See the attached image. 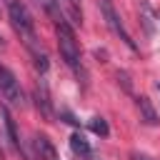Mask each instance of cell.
I'll return each instance as SVG.
<instances>
[{
  "mask_svg": "<svg viewBox=\"0 0 160 160\" xmlns=\"http://www.w3.org/2000/svg\"><path fill=\"white\" fill-rule=\"evenodd\" d=\"M5 8H8V15H10V22H12L15 32H18L20 40L35 52V50H38V45H35L38 38H35V22H32L28 8H25L20 0H5Z\"/></svg>",
  "mask_w": 160,
  "mask_h": 160,
  "instance_id": "obj_1",
  "label": "cell"
},
{
  "mask_svg": "<svg viewBox=\"0 0 160 160\" xmlns=\"http://www.w3.org/2000/svg\"><path fill=\"white\" fill-rule=\"evenodd\" d=\"M55 35H58V48H60L62 60H65V62H68V65L80 75V70H82V65H80V48H78V40H75L72 28L62 20V22H58Z\"/></svg>",
  "mask_w": 160,
  "mask_h": 160,
  "instance_id": "obj_2",
  "label": "cell"
},
{
  "mask_svg": "<svg viewBox=\"0 0 160 160\" xmlns=\"http://www.w3.org/2000/svg\"><path fill=\"white\" fill-rule=\"evenodd\" d=\"M100 10H102V15H105V22H108V28L128 45V48H132L135 50V40L130 38V32L125 30V25L120 22V18H118V12H115V8L110 5V0H100Z\"/></svg>",
  "mask_w": 160,
  "mask_h": 160,
  "instance_id": "obj_3",
  "label": "cell"
},
{
  "mask_svg": "<svg viewBox=\"0 0 160 160\" xmlns=\"http://www.w3.org/2000/svg\"><path fill=\"white\" fill-rule=\"evenodd\" d=\"M0 92H2V95L12 102V105H22V102H25L18 78H15V75H12L5 65H0Z\"/></svg>",
  "mask_w": 160,
  "mask_h": 160,
  "instance_id": "obj_4",
  "label": "cell"
},
{
  "mask_svg": "<svg viewBox=\"0 0 160 160\" xmlns=\"http://www.w3.org/2000/svg\"><path fill=\"white\" fill-rule=\"evenodd\" d=\"M32 145H35L38 160H60V158H58V150L52 148V142H50L45 135H38V138L32 140Z\"/></svg>",
  "mask_w": 160,
  "mask_h": 160,
  "instance_id": "obj_5",
  "label": "cell"
},
{
  "mask_svg": "<svg viewBox=\"0 0 160 160\" xmlns=\"http://www.w3.org/2000/svg\"><path fill=\"white\" fill-rule=\"evenodd\" d=\"M0 115H2V122H5V130H8V138H10L12 148H18V150H20V138H18V128H15L12 115L8 112V108H0Z\"/></svg>",
  "mask_w": 160,
  "mask_h": 160,
  "instance_id": "obj_6",
  "label": "cell"
},
{
  "mask_svg": "<svg viewBox=\"0 0 160 160\" xmlns=\"http://www.w3.org/2000/svg\"><path fill=\"white\" fill-rule=\"evenodd\" d=\"M70 148H72V152H75V155H82V158H90V155H92V150H90L88 140H85L80 132H75V135L70 138Z\"/></svg>",
  "mask_w": 160,
  "mask_h": 160,
  "instance_id": "obj_7",
  "label": "cell"
},
{
  "mask_svg": "<svg viewBox=\"0 0 160 160\" xmlns=\"http://www.w3.org/2000/svg\"><path fill=\"white\" fill-rule=\"evenodd\" d=\"M138 110L142 112V118H145V122H158V115H155V110H152V105H150V100L145 98V95H140L138 98Z\"/></svg>",
  "mask_w": 160,
  "mask_h": 160,
  "instance_id": "obj_8",
  "label": "cell"
},
{
  "mask_svg": "<svg viewBox=\"0 0 160 160\" xmlns=\"http://www.w3.org/2000/svg\"><path fill=\"white\" fill-rule=\"evenodd\" d=\"M35 100H38V108L42 110V115L50 118L52 110H50V98H48V88H45V85H40V88L35 90Z\"/></svg>",
  "mask_w": 160,
  "mask_h": 160,
  "instance_id": "obj_9",
  "label": "cell"
},
{
  "mask_svg": "<svg viewBox=\"0 0 160 160\" xmlns=\"http://www.w3.org/2000/svg\"><path fill=\"white\" fill-rule=\"evenodd\" d=\"M90 128H92V132H98V135H108V122H105L102 118H92V120H90Z\"/></svg>",
  "mask_w": 160,
  "mask_h": 160,
  "instance_id": "obj_10",
  "label": "cell"
},
{
  "mask_svg": "<svg viewBox=\"0 0 160 160\" xmlns=\"http://www.w3.org/2000/svg\"><path fill=\"white\" fill-rule=\"evenodd\" d=\"M130 160H152V158H150V155H142V152H132Z\"/></svg>",
  "mask_w": 160,
  "mask_h": 160,
  "instance_id": "obj_11",
  "label": "cell"
},
{
  "mask_svg": "<svg viewBox=\"0 0 160 160\" xmlns=\"http://www.w3.org/2000/svg\"><path fill=\"white\" fill-rule=\"evenodd\" d=\"M2 45H5V40H2V35H0V48H2Z\"/></svg>",
  "mask_w": 160,
  "mask_h": 160,
  "instance_id": "obj_12",
  "label": "cell"
},
{
  "mask_svg": "<svg viewBox=\"0 0 160 160\" xmlns=\"http://www.w3.org/2000/svg\"><path fill=\"white\" fill-rule=\"evenodd\" d=\"M0 160H5V155H2V150H0Z\"/></svg>",
  "mask_w": 160,
  "mask_h": 160,
  "instance_id": "obj_13",
  "label": "cell"
},
{
  "mask_svg": "<svg viewBox=\"0 0 160 160\" xmlns=\"http://www.w3.org/2000/svg\"><path fill=\"white\" fill-rule=\"evenodd\" d=\"M158 90H160V82H158Z\"/></svg>",
  "mask_w": 160,
  "mask_h": 160,
  "instance_id": "obj_14",
  "label": "cell"
}]
</instances>
